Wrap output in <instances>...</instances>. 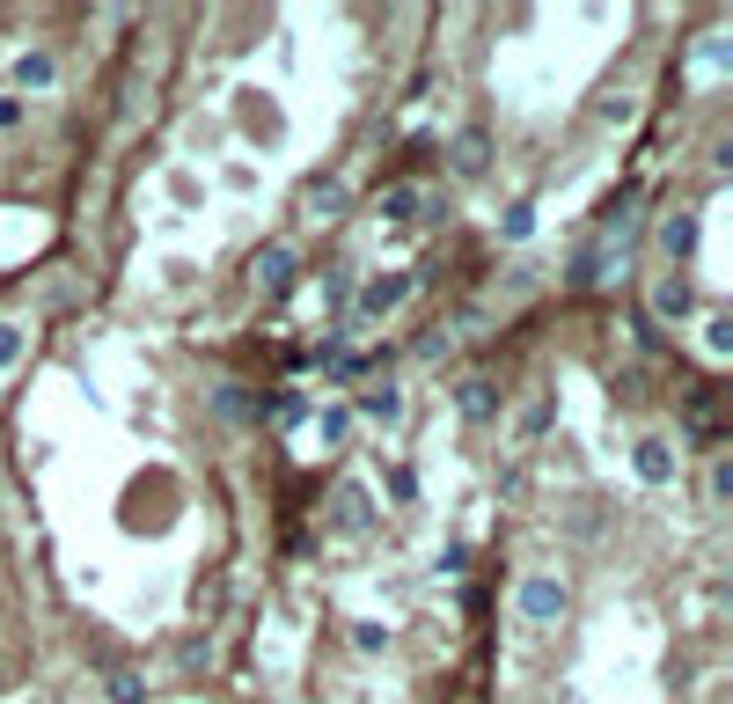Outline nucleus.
Listing matches in <instances>:
<instances>
[{
    "instance_id": "nucleus-1",
    "label": "nucleus",
    "mask_w": 733,
    "mask_h": 704,
    "mask_svg": "<svg viewBox=\"0 0 733 704\" xmlns=\"http://www.w3.org/2000/svg\"><path fill=\"white\" fill-rule=\"evenodd\" d=\"M513 609H521V624H528V632H550L565 609H572V595H565L558 573H528V580L513 587Z\"/></svg>"
},
{
    "instance_id": "nucleus-2",
    "label": "nucleus",
    "mask_w": 733,
    "mask_h": 704,
    "mask_svg": "<svg viewBox=\"0 0 733 704\" xmlns=\"http://www.w3.org/2000/svg\"><path fill=\"white\" fill-rule=\"evenodd\" d=\"M404 293H411V272H374V279L352 293V309H360L366 323H382V316H396V309H404Z\"/></svg>"
},
{
    "instance_id": "nucleus-3",
    "label": "nucleus",
    "mask_w": 733,
    "mask_h": 704,
    "mask_svg": "<svg viewBox=\"0 0 733 704\" xmlns=\"http://www.w3.org/2000/svg\"><path fill=\"white\" fill-rule=\"evenodd\" d=\"M374 213L389 220V228H418V220H433L440 206H433L426 192H418V184H389V192L374 198Z\"/></svg>"
},
{
    "instance_id": "nucleus-4",
    "label": "nucleus",
    "mask_w": 733,
    "mask_h": 704,
    "mask_svg": "<svg viewBox=\"0 0 733 704\" xmlns=\"http://www.w3.org/2000/svg\"><path fill=\"white\" fill-rule=\"evenodd\" d=\"M249 279L265 293H287L293 279H301V257H293V243H265L257 257H249Z\"/></svg>"
},
{
    "instance_id": "nucleus-5",
    "label": "nucleus",
    "mask_w": 733,
    "mask_h": 704,
    "mask_svg": "<svg viewBox=\"0 0 733 704\" xmlns=\"http://www.w3.org/2000/svg\"><path fill=\"white\" fill-rule=\"evenodd\" d=\"M689 309H697V293H689V279H683V272L653 279V316H660V323H683Z\"/></svg>"
},
{
    "instance_id": "nucleus-6",
    "label": "nucleus",
    "mask_w": 733,
    "mask_h": 704,
    "mask_svg": "<svg viewBox=\"0 0 733 704\" xmlns=\"http://www.w3.org/2000/svg\"><path fill=\"white\" fill-rule=\"evenodd\" d=\"M301 213L309 220H338L345 213V184L338 176H309V184H301Z\"/></svg>"
},
{
    "instance_id": "nucleus-7",
    "label": "nucleus",
    "mask_w": 733,
    "mask_h": 704,
    "mask_svg": "<svg viewBox=\"0 0 733 704\" xmlns=\"http://www.w3.org/2000/svg\"><path fill=\"white\" fill-rule=\"evenodd\" d=\"M213 418H228V426H249L257 418V389H243V382H213Z\"/></svg>"
},
{
    "instance_id": "nucleus-8",
    "label": "nucleus",
    "mask_w": 733,
    "mask_h": 704,
    "mask_svg": "<svg viewBox=\"0 0 733 704\" xmlns=\"http://www.w3.org/2000/svg\"><path fill=\"white\" fill-rule=\"evenodd\" d=\"M455 404H463V418H469V426H491V418H499V389H491L485 374H469V382L455 389Z\"/></svg>"
},
{
    "instance_id": "nucleus-9",
    "label": "nucleus",
    "mask_w": 733,
    "mask_h": 704,
    "mask_svg": "<svg viewBox=\"0 0 733 704\" xmlns=\"http://www.w3.org/2000/svg\"><path fill=\"white\" fill-rule=\"evenodd\" d=\"M330 513H338V529H345V535H366V529H374V507H366V492H360V485H338Z\"/></svg>"
},
{
    "instance_id": "nucleus-10",
    "label": "nucleus",
    "mask_w": 733,
    "mask_h": 704,
    "mask_svg": "<svg viewBox=\"0 0 733 704\" xmlns=\"http://www.w3.org/2000/svg\"><path fill=\"white\" fill-rule=\"evenodd\" d=\"M360 418H366V426H396V418H404V389H396V382H374L360 396Z\"/></svg>"
},
{
    "instance_id": "nucleus-11",
    "label": "nucleus",
    "mask_w": 733,
    "mask_h": 704,
    "mask_svg": "<svg viewBox=\"0 0 733 704\" xmlns=\"http://www.w3.org/2000/svg\"><path fill=\"white\" fill-rule=\"evenodd\" d=\"M638 477H645V485H675V448H667V440H638Z\"/></svg>"
},
{
    "instance_id": "nucleus-12",
    "label": "nucleus",
    "mask_w": 733,
    "mask_h": 704,
    "mask_svg": "<svg viewBox=\"0 0 733 704\" xmlns=\"http://www.w3.org/2000/svg\"><path fill=\"white\" fill-rule=\"evenodd\" d=\"M660 250H667L675 265H683L689 250H697V213H689V206H683V213H667V220H660Z\"/></svg>"
},
{
    "instance_id": "nucleus-13",
    "label": "nucleus",
    "mask_w": 733,
    "mask_h": 704,
    "mask_svg": "<svg viewBox=\"0 0 733 704\" xmlns=\"http://www.w3.org/2000/svg\"><path fill=\"white\" fill-rule=\"evenodd\" d=\"M51 81H59V59H51V51H23V59H15V89H51Z\"/></svg>"
},
{
    "instance_id": "nucleus-14",
    "label": "nucleus",
    "mask_w": 733,
    "mask_h": 704,
    "mask_svg": "<svg viewBox=\"0 0 733 704\" xmlns=\"http://www.w3.org/2000/svg\"><path fill=\"white\" fill-rule=\"evenodd\" d=\"M499 235H507V243H528V235H536V198H513V206H507V228H499Z\"/></svg>"
},
{
    "instance_id": "nucleus-15",
    "label": "nucleus",
    "mask_w": 733,
    "mask_h": 704,
    "mask_svg": "<svg viewBox=\"0 0 733 704\" xmlns=\"http://www.w3.org/2000/svg\"><path fill=\"white\" fill-rule=\"evenodd\" d=\"M110 704H147V676L140 668H110Z\"/></svg>"
},
{
    "instance_id": "nucleus-16",
    "label": "nucleus",
    "mask_w": 733,
    "mask_h": 704,
    "mask_svg": "<svg viewBox=\"0 0 733 704\" xmlns=\"http://www.w3.org/2000/svg\"><path fill=\"white\" fill-rule=\"evenodd\" d=\"M485 132H463V147H455V162H463V176H485Z\"/></svg>"
},
{
    "instance_id": "nucleus-17",
    "label": "nucleus",
    "mask_w": 733,
    "mask_h": 704,
    "mask_svg": "<svg viewBox=\"0 0 733 704\" xmlns=\"http://www.w3.org/2000/svg\"><path fill=\"white\" fill-rule=\"evenodd\" d=\"M705 492H711V507H726V499H733V462H726V455L711 462V477H705Z\"/></svg>"
},
{
    "instance_id": "nucleus-18",
    "label": "nucleus",
    "mask_w": 733,
    "mask_h": 704,
    "mask_svg": "<svg viewBox=\"0 0 733 704\" xmlns=\"http://www.w3.org/2000/svg\"><path fill=\"white\" fill-rule=\"evenodd\" d=\"M352 646H360V654H382V646H389V624H352Z\"/></svg>"
},
{
    "instance_id": "nucleus-19",
    "label": "nucleus",
    "mask_w": 733,
    "mask_h": 704,
    "mask_svg": "<svg viewBox=\"0 0 733 704\" xmlns=\"http://www.w3.org/2000/svg\"><path fill=\"white\" fill-rule=\"evenodd\" d=\"M705 353H711V360H726V353H733V331H726V316H711V331H705Z\"/></svg>"
},
{
    "instance_id": "nucleus-20",
    "label": "nucleus",
    "mask_w": 733,
    "mask_h": 704,
    "mask_svg": "<svg viewBox=\"0 0 733 704\" xmlns=\"http://www.w3.org/2000/svg\"><path fill=\"white\" fill-rule=\"evenodd\" d=\"M271 404H279V412H271V426H301V418H309V404H301V396H271Z\"/></svg>"
},
{
    "instance_id": "nucleus-21",
    "label": "nucleus",
    "mask_w": 733,
    "mask_h": 704,
    "mask_svg": "<svg viewBox=\"0 0 733 704\" xmlns=\"http://www.w3.org/2000/svg\"><path fill=\"white\" fill-rule=\"evenodd\" d=\"M543 426H550V396H536V404H528V412H521V434H528V440H536Z\"/></svg>"
},
{
    "instance_id": "nucleus-22",
    "label": "nucleus",
    "mask_w": 733,
    "mask_h": 704,
    "mask_svg": "<svg viewBox=\"0 0 733 704\" xmlns=\"http://www.w3.org/2000/svg\"><path fill=\"white\" fill-rule=\"evenodd\" d=\"M23 360V331H15V323H0V367H15Z\"/></svg>"
},
{
    "instance_id": "nucleus-23",
    "label": "nucleus",
    "mask_w": 733,
    "mask_h": 704,
    "mask_svg": "<svg viewBox=\"0 0 733 704\" xmlns=\"http://www.w3.org/2000/svg\"><path fill=\"white\" fill-rule=\"evenodd\" d=\"M23 118H30L23 96H0V132H8V125H23Z\"/></svg>"
}]
</instances>
